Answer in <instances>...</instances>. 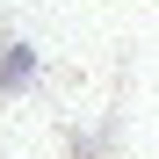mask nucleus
<instances>
[{
	"mask_svg": "<svg viewBox=\"0 0 159 159\" xmlns=\"http://www.w3.org/2000/svg\"><path fill=\"white\" fill-rule=\"evenodd\" d=\"M29 72H36V58H29V51H0V87H22Z\"/></svg>",
	"mask_w": 159,
	"mask_h": 159,
	"instance_id": "obj_1",
	"label": "nucleus"
}]
</instances>
